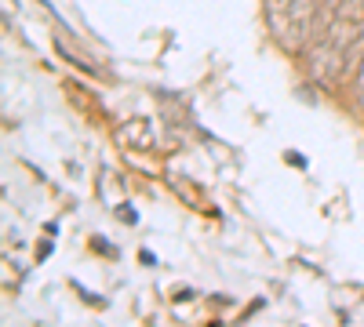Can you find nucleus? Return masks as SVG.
Listing matches in <instances>:
<instances>
[{
  "label": "nucleus",
  "instance_id": "1",
  "mask_svg": "<svg viewBox=\"0 0 364 327\" xmlns=\"http://www.w3.org/2000/svg\"><path fill=\"white\" fill-rule=\"evenodd\" d=\"M360 62H364V18L336 15L306 48V70L324 87L353 80Z\"/></svg>",
  "mask_w": 364,
  "mask_h": 327
},
{
  "label": "nucleus",
  "instance_id": "2",
  "mask_svg": "<svg viewBox=\"0 0 364 327\" xmlns=\"http://www.w3.org/2000/svg\"><path fill=\"white\" fill-rule=\"evenodd\" d=\"M266 29L288 55H306L317 33L328 26L321 0H262Z\"/></svg>",
  "mask_w": 364,
  "mask_h": 327
},
{
  "label": "nucleus",
  "instance_id": "3",
  "mask_svg": "<svg viewBox=\"0 0 364 327\" xmlns=\"http://www.w3.org/2000/svg\"><path fill=\"white\" fill-rule=\"evenodd\" d=\"M117 142L124 145V150L132 153H154V145H157V131L154 124L146 121V116H132V121H124L117 128Z\"/></svg>",
  "mask_w": 364,
  "mask_h": 327
},
{
  "label": "nucleus",
  "instance_id": "4",
  "mask_svg": "<svg viewBox=\"0 0 364 327\" xmlns=\"http://www.w3.org/2000/svg\"><path fill=\"white\" fill-rule=\"evenodd\" d=\"M336 15H346V18H364V0H343Z\"/></svg>",
  "mask_w": 364,
  "mask_h": 327
},
{
  "label": "nucleus",
  "instance_id": "5",
  "mask_svg": "<svg viewBox=\"0 0 364 327\" xmlns=\"http://www.w3.org/2000/svg\"><path fill=\"white\" fill-rule=\"evenodd\" d=\"M353 95H357V106L364 109V62H360V70L353 73Z\"/></svg>",
  "mask_w": 364,
  "mask_h": 327
},
{
  "label": "nucleus",
  "instance_id": "6",
  "mask_svg": "<svg viewBox=\"0 0 364 327\" xmlns=\"http://www.w3.org/2000/svg\"><path fill=\"white\" fill-rule=\"evenodd\" d=\"M339 4H343V0H321V8H324V22H331V18H336Z\"/></svg>",
  "mask_w": 364,
  "mask_h": 327
}]
</instances>
